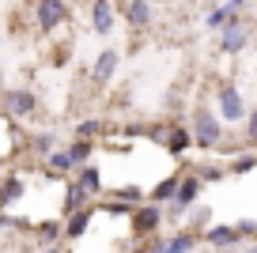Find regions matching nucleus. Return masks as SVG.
<instances>
[{
	"instance_id": "1",
	"label": "nucleus",
	"mask_w": 257,
	"mask_h": 253,
	"mask_svg": "<svg viewBox=\"0 0 257 253\" xmlns=\"http://www.w3.org/2000/svg\"><path fill=\"white\" fill-rule=\"evenodd\" d=\"M189 136H193V148H201V151L223 148V121H219V113L212 106H197L193 121H189Z\"/></svg>"
},
{
	"instance_id": "2",
	"label": "nucleus",
	"mask_w": 257,
	"mask_h": 253,
	"mask_svg": "<svg viewBox=\"0 0 257 253\" xmlns=\"http://www.w3.org/2000/svg\"><path fill=\"white\" fill-rule=\"evenodd\" d=\"M201 178L193 174V170H185L182 174V182H178V193H174V200H170L167 208H163V212H167V219L170 223H182L185 219V212H189L193 204H197V200H201Z\"/></svg>"
},
{
	"instance_id": "3",
	"label": "nucleus",
	"mask_w": 257,
	"mask_h": 253,
	"mask_svg": "<svg viewBox=\"0 0 257 253\" xmlns=\"http://www.w3.org/2000/svg\"><path fill=\"white\" fill-rule=\"evenodd\" d=\"M163 223H167V212H163V204H152V200H144L128 212V230H133V238H144V242L159 234Z\"/></svg>"
},
{
	"instance_id": "4",
	"label": "nucleus",
	"mask_w": 257,
	"mask_h": 253,
	"mask_svg": "<svg viewBox=\"0 0 257 253\" xmlns=\"http://www.w3.org/2000/svg\"><path fill=\"white\" fill-rule=\"evenodd\" d=\"M197 245H201V234H197V230L178 227L174 234H155V238H148L144 249H148V253H193Z\"/></svg>"
},
{
	"instance_id": "5",
	"label": "nucleus",
	"mask_w": 257,
	"mask_h": 253,
	"mask_svg": "<svg viewBox=\"0 0 257 253\" xmlns=\"http://www.w3.org/2000/svg\"><path fill=\"white\" fill-rule=\"evenodd\" d=\"M0 110L8 113V117H34L38 113V95H34L31 87H4V95H0Z\"/></svg>"
},
{
	"instance_id": "6",
	"label": "nucleus",
	"mask_w": 257,
	"mask_h": 253,
	"mask_svg": "<svg viewBox=\"0 0 257 253\" xmlns=\"http://www.w3.org/2000/svg\"><path fill=\"white\" fill-rule=\"evenodd\" d=\"M216 113L219 121H231V125H238V121H246V98H242V91L234 87V83H219L216 87Z\"/></svg>"
},
{
	"instance_id": "7",
	"label": "nucleus",
	"mask_w": 257,
	"mask_h": 253,
	"mask_svg": "<svg viewBox=\"0 0 257 253\" xmlns=\"http://www.w3.org/2000/svg\"><path fill=\"white\" fill-rule=\"evenodd\" d=\"M68 16H72V12H68V4H64V0H38V4H34V19H38V31H57V27H64L68 23Z\"/></svg>"
},
{
	"instance_id": "8",
	"label": "nucleus",
	"mask_w": 257,
	"mask_h": 253,
	"mask_svg": "<svg viewBox=\"0 0 257 253\" xmlns=\"http://www.w3.org/2000/svg\"><path fill=\"white\" fill-rule=\"evenodd\" d=\"M117 64H121V53L113 46H106L102 53L95 57V64H91V83L95 87H106V83H113V76H117Z\"/></svg>"
},
{
	"instance_id": "9",
	"label": "nucleus",
	"mask_w": 257,
	"mask_h": 253,
	"mask_svg": "<svg viewBox=\"0 0 257 253\" xmlns=\"http://www.w3.org/2000/svg\"><path fill=\"white\" fill-rule=\"evenodd\" d=\"M249 46V23L246 19H231V23L219 31V49L223 53H242Z\"/></svg>"
},
{
	"instance_id": "10",
	"label": "nucleus",
	"mask_w": 257,
	"mask_h": 253,
	"mask_svg": "<svg viewBox=\"0 0 257 253\" xmlns=\"http://www.w3.org/2000/svg\"><path fill=\"white\" fill-rule=\"evenodd\" d=\"M201 242L212 245V249H234L242 238H238V230H234V223H212V227L201 230Z\"/></svg>"
},
{
	"instance_id": "11",
	"label": "nucleus",
	"mask_w": 257,
	"mask_h": 253,
	"mask_svg": "<svg viewBox=\"0 0 257 253\" xmlns=\"http://www.w3.org/2000/svg\"><path fill=\"white\" fill-rule=\"evenodd\" d=\"M42 170H46L49 178H57V182H68V178L76 174V163L68 159L64 148H57V151H49V155L42 159Z\"/></svg>"
},
{
	"instance_id": "12",
	"label": "nucleus",
	"mask_w": 257,
	"mask_h": 253,
	"mask_svg": "<svg viewBox=\"0 0 257 253\" xmlns=\"http://www.w3.org/2000/svg\"><path fill=\"white\" fill-rule=\"evenodd\" d=\"M23 144H27V151H31V155L38 159V163H42V159L49 155V151H57V148H61L57 133H49V129H38V133H31V136H27Z\"/></svg>"
},
{
	"instance_id": "13",
	"label": "nucleus",
	"mask_w": 257,
	"mask_h": 253,
	"mask_svg": "<svg viewBox=\"0 0 257 253\" xmlns=\"http://www.w3.org/2000/svg\"><path fill=\"white\" fill-rule=\"evenodd\" d=\"M91 31H95L98 38L113 34V4L110 0H95V4H91Z\"/></svg>"
},
{
	"instance_id": "14",
	"label": "nucleus",
	"mask_w": 257,
	"mask_h": 253,
	"mask_svg": "<svg viewBox=\"0 0 257 253\" xmlns=\"http://www.w3.org/2000/svg\"><path fill=\"white\" fill-rule=\"evenodd\" d=\"M80 208H91V197L83 193V185L76 182V174L64 182V204H61V212L64 215H72V212H80Z\"/></svg>"
},
{
	"instance_id": "15",
	"label": "nucleus",
	"mask_w": 257,
	"mask_h": 253,
	"mask_svg": "<svg viewBox=\"0 0 257 253\" xmlns=\"http://www.w3.org/2000/svg\"><path fill=\"white\" fill-rule=\"evenodd\" d=\"M182 174H185V166H178L174 174H167L159 185H152L148 200H152V204H170V200H174V193H178V182H182Z\"/></svg>"
},
{
	"instance_id": "16",
	"label": "nucleus",
	"mask_w": 257,
	"mask_h": 253,
	"mask_svg": "<svg viewBox=\"0 0 257 253\" xmlns=\"http://www.w3.org/2000/svg\"><path fill=\"white\" fill-rule=\"evenodd\" d=\"M91 219H95V212H91V208H80V212L64 215V238H68V242H80V238L87 234Z\"/></svg>"
},
{
	"instance_id": "17",
	"label": "nucleus",
	"mask_w": 257,
	"mask_h": 253,
	"mask_svg": "<svg viewBox=\"0 0 257 253\" xmlns=\"http://www.w3.org/2000/svg\"><path fill=\"white\" fill-rule=\"evenodd\" d=\"M23 193H27V182L19 174H8L4 182H0V212H8L12 204H19L23 200Z\"/></svg>"
},
{
	"instance_id": "18",
	"label": "nucleus",
	"mask_w": 257,
	"mask_h": 253,
	"mask_svg": "<svg viewBox=\"0 0 257 253\" xmlns=\"http://www.w3.org/2000/svg\"><path fill=\"white\" fill-rule=\"evenodd\" d=\"M64 238V219H46V223H34V242L42 245H61Z\"/></svg>"
},
{
	"instance_id": "19",
	"label": "nucleus",
	"mask_w": 257,
	"mask_h": 253,
	"mask_svg": "<svg viewBox=\"0 0 257 253\" xmlns=\"http://www.w3.org/2000/svg\"><path fill=\"white\" fill-rule=\"evenodd\" d=\"M125 19H128V27H152V19H155L152 0H128L125 4Z\"/></svg>"
},
{
	"instance_id": "20",
	"label": "nucleus",
	"mask_w": 257,
	"mask_h": 253,
	"mask_svg": "<svg viewBox=\"0 0 257 253\" xmlns=\"http://www.w3.org/2000/svg\"><path fill=\"white\" fill-rule=\"evenodd\" d=\"M76 182L83 185V193H87L91 200H95V197H102V170H98L95 163L80 166V170H76Z\"/></svg>"
},
{
	"instance_id": "21",
	"label": "nucleus",
	"mask_w": 257,
	"mask_h": 253,
	"mask_svg": "<svg viewBox=\"0 0 257 253\" xmlns=\"http://www.w3.org/2000/svg\"><path fill=\"white\" fill-rule=\"evenodd\" d=\"M189 148H193L189 129H185V125H170V133H167V151H174V155H185Z\"/></svg>"
},
{
	"instance_id": "22",
	"label": "nucleus",
	"mask_w": 257,
	"mask_h": 253,
	"mask_svg": "<svg viewBox=\"0 0 257 253\" xmlns=\"http://www.w3.org/2000/svg\"><path fill=\"white\" fill-rule=\"evenodd\" d=\"M204 227H212V212H208V204H193L189 212H185V230H197V234H201Z\"/></svg>"
},
{
	"instance_id": "23",
	"label": "nucleus",
	"mask_w": 257,
	"mask_h": 253,
	"mask_svg": "<svg viewBox=\"0 0 257 253\" xmlns=\"http://www.w3.org/2000/svg\"><path fill=\"white\" fill-rule=\"evenodd\" d=\"M231 19H238V12H234V8H227V4H216V8H212L208 16H204V27H212V31H223V27L231 23Z\"/></svg>"
},
{
	"instance_id": "24",
	"label": "nucleus",
	"mask_w": 257,
	"mask_h": 253,
	"mask_svg": "<svg viewBox=\"0 0 257 253\" xmlns=\"http://www.w3.org/2000/svg\"><path fill=\"white\" fill-rule=\"evenodd\" d=\"M64 151H68V159H72V163H76V170H80V166H87V163H91V151H95V140H72V144H68Z\"/></svg>"
},
{
	"instance_id": "25",
	"label": "nucleus",
	"mask_w": 257,
	"mask_h": 253,
	"mask_svg": "<svg viewBox=\"0 0 257 253\" xmlns=\"http://www.w3.org/2000/svg\"><path fill=\"white\" fill-rule=\"evenodd\" d=\"M257 166V151H238V155L227 163V174H249Z\"/></svg>"
},
{
	"instance_id": "26",
	"label": "nucleus",
	"mask_w": 257,
	"mask_h": 253,
	"mask_svg": "<svg viewBox=\"0 0 257 253\" xmlns=\"http://www.w3.org/2000/svg\"><path fill=\"white\" fill-rule=\"evenodd\" d=\"M242 144H246L249 151H257V110L246 113V133H242Z\"/></svg>"
},
{
	"instance_id": "27",
	"label": "nucleus",
	"mask_w": 257,
	"mask_h": 253,
	"mask_svg": "<svg viewBox=\"0 0 257 253\" xmlns=\"http://www.w3.org/2000/svg\"><path fill=\"white\" fill-rule=\"evenodd\" d=\"M102 129H106L102 121H80V125H76V140H95Z\"/></svg>"
},
{
	"instance_id": "28",
	"label": "nucleus",
	"mask_w": 257,
	"mask_h": 253,
	"mask_svg": "<svg viewBox=\"0 0 257 253\" xmlns=\"http://www.w3.org/2000/svg\"><path fill=\"white\" fill-rule=\"evenodd\" d=\"M193 174L201 178V185L204 182H223V178H227V166H201V170H193Z\"/></svg>"
},
{
	"instance_id": "29",
	"label": "nucleus",
	"mask_w": 257,
	"mask_h": 253,
	"mask_svg": "<svg viewBox=\"0 0 257 253\" xmlns=\"http://www.w3.org/2000/svg\"><path fill=\"white\" fill-rule=\"evenodd\" d=\"M234 230H238V238H257V219H238Z\"/></svg>"
},
{
	"instance_id": "30",
	"label": "nucleus",
	"mask_w": 257,
	"mask_h": 253,
	"mask_svg": "<svg viewBox=\"0 0 257 253\" xmlns=\"http://www.w3.org/2000/svg\"><path fill=\"white\" fill-rule=\"evenodd\" d=\"M38 253H72V249H64V245H42Z\"/></svg>"
},
{
	"instance_id": "31",
	"label": "nucleus",
	"mask_w": 257,
	"mask_h": 253,
	"mask_svg": "<svg viewBox=\"0 0 257 253\" xmlns=\"http://www.w3.org/2000/svg\"><path fill=\"white\" fill-rule=\"evenodd\" d=\"M227 8H234V12H242V8H246V0H227Z\"/></svg>"
},
{
	"instance_id": "32",
	"label": "nucleus",
	"mask_w": 257,
	"mask_h": 253,
	"mask_svg": "<svg viewBox=\"0 0 257 253\" xmlns=\"http://www.w3.org/2000/svg\"><path fill=\"white\" fill-rule=\"evenodd\" d=\"M8 219H12V215H8V212H0V230L8 227Z\"/></svg>"
},
{
	"instance_id": "33",
	"label": "nucleus",
	"mask_w": 257,
	"mask_h": 253,
	"mask_svg": "<svg viewBox=\"0 0 257 253\" xmlns=\"http://www.w3.org/2000/svg\"><path fill=\"white\" fill-rule=\"evenodd\" d=\"M242 253H257V238H253V245H246V249H242Z\"/></svg>"
},
{
	"instance_id": "34",
	"label": "nucleus",
	"mask_w": 257,
	"mask_h": 253,
	"mask_svg": "<svg viewBox=\"0 0 257 253\" xmlns=\"http://www.w3.org/2000/svg\"><path fill=\"white\" fill-rule=\"evenodd\" d=\"M216 253H242V249H238V245H234V249H216Z\"/></svg>"
},
{
	"instance_id": "35",
	"label": "nucleus",
	"mask_w": 257,
	"mask_h": 253,
	"mask_svg": "<svg viewBox=\"0 0 257 253\" xmlns=\"http://www.w3.org/2000/svg\"><path fill=\"white\" fill-rule=\"evenodd\" d=\"M0 95H4V72H0Z\"/></svg>"
},
{
	"instance_id": "36",
	"label": "nucleus",
	"mask_w": 257,
	"mask_h": 253,
	"mask_svg": "<svg viewBox=\"0 0 257 253\" xmlns=\"http://www.w3.org/2000/svg\"><path fill=\"white\" fill-rule=\"evenodd\" d=\"M208 4H212V8H216V4H219V0H208Z\"/></svg>"
},
{
	"instance_id": "37",
	"label": "nucleus",
	"mask_w": 257,
	"mask_h": 253,
	"mask_svg": "<svg viewBox=\"0 0 257 253\" xmlns=\"http://www.w3.org/2000/svg\"><path fill=\"white\" fill-rule=\"evenodd\" d=\"M0 42H4V34H0Z\"/></svg>"
}]
</instances>
